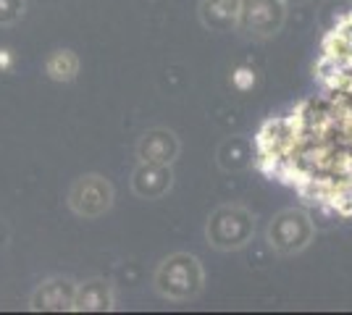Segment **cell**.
<instances>
[{
	"label": "cell",
	"mask_w": 352,
	"mask_h": 315,
	"mask_svg": "<svg viewBox=\"0 0 352 315\" xmlns=\"http://www.w3.org/2000/svg\"><path fill=\"white\" fill-rule=\"evenodd\" d=\"M24 16V0H0V24H16Z\"/></svg>",
	"instance_id": "obj_13"
},
{
	"label": "cell",
	"mask_w": 352,
	"mask_h": 315,
	"mask_svg": "<svg viewBox=\"0 0 352 315\" xmlns=\"http://www.w3.org/2000/svg\"><path fill=\"white\" fill-rule=\"evenodd\" d=\"M171 181H174V174H171L168 165L142 163L134 171L132 187L142 200H155V197L166 195V192L171 189Z\"/></svg>",
	"instance_id": "obj_7"
},
{
	"label": "cell",
	"mask_w": 352,
	"mask_h": 315,
	"mask_svg": "<svg viewBox=\"0 0 352 315\" xmlns=\"http://www.w3.org/2000/svg\"><path fill=\"white\" fill-rule=\"evenodd\" d=\"M310 240H313V224L302 210H284L268 226V244L281 255L300 253L302 247H308Z\"/></svg>",
	"instance_id": "obj_3"
},
{
	"label": "cell",
	"mask_w": 352,
	"mask_h": 315,
	"mask_svg": "<svg viewBox=\"0 0 352 315\" xmlns=\"http://www.w3.org/2000/svg\"><path fill=\"white\" fill-rule=\"evenodd\" d=\"M74 294L76 286L66 279L45 281L32 297V310H74Z\"/></svg>",
	"instance_id": "obj_8"
},
{
	"label": "cell",
	"mask_w": 352,
	"mask_h": 315,
	"mask_svg": "<svg viewBox=\"0 0 352 315\" xmlns=\"http://www.w3.org/2000/svg\"><path fill=\"white\" fill-rule=\"evenodd\" d=\"M248 0H206L203 3V21L213 30H232L242 21Z\"/></svg>",
	"instance_id": "obj_9"
},
{
	"label": "cell",
	"mask_w": 352,
	"mask_h": 315,
	"mask_svg": "<svg viewBox=\"0 0 352 315\" xmlns=\"http://www.w3.org/2000/svg\"><path fill=\"white\" fill-rule=\"evenodd\" d=\"M69 205L76 215L98 218L113 205V187H111V181L98 174L82 176L74 181L72 192H69Z\"/></svg>",
	"instance_id": "obj_4"
},
{
	"label": "cell",
	"mask_w": 352,
	"mask_h": 315,
	"mask_svg": "<svg viewBox=\"0 0 352 315\" xmlns=\"http://www.w3.org/2000/svg\"><path fill=\"white\" fill-rule=\"evenodd\" d=\"M111 307H113V294L105 281H87L76 286L74 310H111Z\"/></svg>",
	"instance_id": "obj_10"
},
{
	"label": "cell",
	"mask_w": 352,
	"mask_h": 315,
	"mask_svg": "<svg viewBox=\"0 0 352 315\" xmlns=\"http://www.w3.org/2000/svg\"><path fill=\"white\" fill-rule=\"evenodd\" d=\"M155 289L174 302L195 297L203 289V268H200L197 257L187 255V253H176V255L166 257L155 273Z\"/></svg>",
	"instance_id": "obj_1"
},
{
	"label": "cell",
	"mask_w": 352,
	"mask_h": 315,
	"mask_svg": "<svg viewBox=\"0 0 352 315\" xmlns=\"http://www.w3.org/2000/svg\"><path fill=\"white\" fill-rule=\"evenodd\" d=\"M45 71H47L50 79H56V82H69L79 71V58L74 56L72 50H56L47 58V63H45Z\"/></svg>",
	"instance_id": "obj_12"
},
{
	"label": "cell",
	"mask_w": 352,
	"mask_h": 315,
	"mask_svg": "<svg viewBox=\"0 0 352 315\" xmlns=\"http://www.w3.org/2000/svg\"><path fill=\"white\" fill-rule=\"evenodd\" d=\"M137 155L142 163H161L168 165L179 155V139L168 129H153L140 139Z\"/></svg>",
	"instance_id": "obj_6"
},
{
	"label": "cell",
	"mask_w": 352,
	"mask_h": 315,
	"mask_svg": "<svg viewBox=\"0 0 352 315\" xmlns=\"http://www.w3.org/2000/svg\"><path fill=\"white\" fill-rule=\"evenodd\" d=\"M221 150L226 152H234V158H229V161H223V168L229 171H239V168H248L250 163H255V142H250L245 137H232L229 142H223L221 145Z\"/></svg>",
	"instance_id": "obj_11"
},
{
	"label": "cell",
	"mask_w": 352,
	"mask_h": 315,
	"mask_svg": "<svg viewBox=\"0 0 352 315\" xmlns=\"http://www.w3.org/2000/svg\"><path fill=\"white\" fill-rule=\"evenodd\" d=\"M252 229L255 221L248 210L239 205H226L210 215L206 234L216 250H239L252 237Z\"/></svg>",
	"instance_id": "obj_2"
},
{
	"label": "cell",
	"mask_w": 352,
	"mask_h": 315,
	"mask_svg": "<svg viewBox=\"0 0 352 315\" xmlns=\"http://www.w3.org/2000/svg\"><path fill=\"white\" fill-rule=\"evenodd\" d=\"M242 21L255 34H276L284 24V3L281 0H248Z\"/></svg>",
	"instance_id": "obj_5"
}]
</instances>
